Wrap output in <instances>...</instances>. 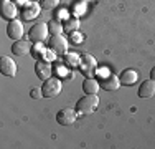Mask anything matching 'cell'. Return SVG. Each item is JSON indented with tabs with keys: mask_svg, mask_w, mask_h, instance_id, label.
Returning a JSON list of instances; mask_svg holds the SVG:
<instances>
[{
	"mask_svg": "<svg viewBox=\"0 0 155 149\" xmlns=\"http://www.w3.org/2000/svg\"><path fill=\"white\" fill-rule=\"evenodd\" d=\"M63 61H64V65L69 66V68H76V66L81 65V57L76 53H69L68 51L66 55H63Z\"/></svg>",
	"mask_w": 155,
	"mask_h": 149,
	"instance_id": "obj_17",
	"label": "cell"
},
{
	"mask_svg": "<svg viewBox=\"0 0 155 149\" xmlns=\"http://www.w3.org/2000/svg\"><path fill=\"white\" fill-rule=\"evenodd\" d=\"M150 78H152V80H155V66L150 70Z\"/></svg>",
	"mask_w": 155,
	"mask_h": 149,
	"instance_id": "obj_24",
	"label": "cell"
},
{
	"mask_svg": "<svg viewBox=\"0 0 155 149\" xmlns=\"http://www.w3.org/2000/svg\"><path fill=\"white\" fill-rule=\"evenodd\" d=\"M63 27H64V32H66V33L78 32V30H79V18H76V17L66 18L64 23H63Z\"/></svg>",
	"mask_w": 155,
	"mask_h": 149,
	"instance_id": "obj_19",
	"label": "cell"
},
{
	"mask_svg": "<svg viewBox=\"0 0 155 149\" xmlns=\"http://www.w3.org/2000/svg\"><path fill=\"white\" fill-rule=\"evenodd\" d=\"M119 80H120V85H124V86H132V85L137 83L139 74H137L135 70L127 68V70H124V71L119 74Z\"/></svg>",
	"mask_w": 155,
	"mask_h": 149,
	"instance_id": "obj_13",
	"label": "cell"
},
{
	"mask_svg": "<svg viewBox=\"0 0 155 149\" xmlns=\"http://www.w3.org/2000/svg\"><path fill=\"white\" fill-rule=\"evenodd\" d=\"M0 15H2V18H5V20H8V22L13 20L18 15L17 5L12 0H2V2H0Z\"/></svg>",
	"mask_w": 155,
	"mask_h": 149,
	"instance_id": "obj_8",
	"label": "cell"
},
{
	"mask_svg": "<svg viewBox=\"0 0 155 149\" xmlns=\"http://www.w3.org/2000/svg\"><path fill=\"white\" fill-rule=\"evenodd\" d=\"M30 96H31V98L33 99H38V98H41V96H43V93H41V88H33L31 89V93H30Z\"/></svg>",
	"mask_w": 155,
	"mask_h": 149,
	"instance_id": "obj_23",
	"label": "cell"
},
{
	"mask_svg": "<svg viewBox=\"0 0 155 149\" xmlns=\"http://www.w3.org/2000/svg\"><path fill=\"white\" fill-rule=\"evenodd\" d=\"M139 98H143V99H147V98H152V96H155V80H145V81H142V85L139 86Z\"/></svg>",
	"mask_w": 155,
	"mask_h": 149,
	"instance_id": "obj_11",
	"label": "cell"
},
{
	"mask_svg": "<svg viewBox=\"0 0 155 149\" xmlns=\"http://www.w3.org/2000/svg\"><path fill=\"white\" fill-rule=\"evenodd\" d=\"M79 66H83V71L84 73H89V76L94 73V70H96V66H97V63H96V60L94 57H91V55H87V53H84L83 57H81V65Z\"/></svg>",
	"mask_w": 155,
	"mask_h": 149,
	"instance_id": "obj_14",
	"label": "cell"
},
{
	"mask_svg": "<svg viewBox=\"0 0 155 149\" xmlns=\"http://www.w3.org/2000/svg\"><path fill=\"white\" fill-rule=\"evenodd\" d=\"M46 51L48 50L43 47V42H38V43H35L31 47V57L35 58V60H45Z\"/></svg>",
	"mask_w": 155,
	"mask_h": 149,
	"instance_id": "obj_18",
	"label": "cell"
},
{
	"mask_svg": "<svg viewBox=\"0 0 155 149\" xmlns=\"http://www.w3.org/2000/svg\"><path fill=\"white\" fill-rule=\"evenodd\" d=\"M35 73L40 80H48L53 73V68H51V61L48 60H36V65H35Z\"/></svg>",
	"mask_w": 155,
	"mask_h": 149,
	"instance_id": "obj_9",
	"label": "cell"
},
{
	"mask_svg": "<svg viewBox=\"0 0 155 149\" xmlns=\"http://www.w3.org/2000/svg\"><path fill=\"white\" fill-rule=\"evenodd\" d=\"M50 50H53L56 55H66L68 53V47H69V40L64 38L63 35H51L48 40Z\"/></svg>",
	"mask_w": 155,
	"mask_h": 149,
	"instance_id": "obj_4",
	"label": "cell"
},
{
	"mask_svg": "<svg viewBox=\"0 0 155 149\" xmlns=\"http://www.w3.org/2000/svg\"><path fill=\"white\" fill-rule=\"evenodd\" d=\"M7 35H8L10 40H21L25 35V28H23V23L17 18L8 22L7 25Z\"/></svg>",
	"mask_w": 155,
	"mask_h": 149,
	"instance_id": "obj_6",
	"label": "cell"
},
{
	"mask_svg": "<svg viewBox=\"0 0 155 149\" xmlns=\"http://www.w3.org/2000/svg\"><path fill=\"white\" fill-rule=\"evenodd\" d=\"M12 53L17 57H23L27 53H31V45L28 40H15L12 45Z\"/></svg>",
	"mask_w": 155,
	"mask_h": 149,
	"instance_id": "obj_12",
	"label": "cell"
},
{
	"mask_svg": "<svg viewBox=\"0 0 155 149\" xmlns=\"http://www.w3.org/2000/svg\"><path fill=\"white\" fill-rule=\"evenodd\" d=\"M30 2H40V0H30Z\"/></svg>",
	"mask_w": 155,
	"mask_h": 149,
	"instance_id": "obj_25",
	"label": "cell"
},
{
	"mask_svg": "<svg viewBox=\"0 0 155 149\" xmlns=\"http://www.w3.org/2000/svg\"><path fill=\"white\" fill-rule=\"evenodd\" d=\"M99 88H101L99 81L93 76H87L86 80L83 81V91L86 93V95H97Z\"/></svg>",
	"mask_w": 155,
	"mask_h": 149,
	"instance_id": "obj_16",
	"label": "cell"
},
{
	"mask_svg": "<svg viewBox=\"0 0 155 149\" xmlns=\"http://www.w3.org/2000/svg\"><path fill=\"white\" fill-rule=\"evenodd\" d=\"M99 85H101V88L106 89V91H117L120 86V80H119V76L109 73V74H106V76L101 78Z\"/></svg>",
	"mask_w": 155,
	"mask_h": 149,
	"instance_id": "obj_10",
	"label": "cell"
},
{
	"mask_svg": "<svg viewBox=\"0 0 155 149\" xmlns=\"http://www.w3.org/2000/svg\"><path fill=\"white\" fill-rule=\"evenodd\" d=\"M99 106V96L97 95H84L76 101V111L79 114H91Z\"/></svg>",
	"mask_w": 155,
	"mask_h": 149,
	"instance_id": "obj_1",
	"label": "cell"
},
{
	"mask_svg": "<svg viewBox=\"0 0 155 149\" xmlns=\"http://www.w3.org/2000/svg\"><path fill=\"white\" fill-rule=\"evenodd\" d=\"M40 10H41V7H40V3L36 2H30L28 5L23 7V20H33L35 17H38L40 15Z\"/></svg>",
	"mask_w": 155,
	"mask_h": 149,
	"instance_id": "obj_15",
	"label": "cell"
},
{
	"mask_svg": "<svg viewBox=\"0 0 155 149\" xmlns=\"http://www.w3.org/2000/svg\"><path fill=\"white\" fill-rule=\"evenodd\" d=\"M68 40H69V43H73V45H81L84 40V35H81L79 32H73V33H69Z\"/></svg>",
	"mask_w": 155,
	"mask_h": 149,
	"instance_id": "obj_22",
	"label": "cell"
},
{
	"mask_svg": "<svg viewBox=\"0 0 155 149\" xmlns=\"http://www.w3.org/2000/svg\"><path fill=\"white\" fill-rule=\"evenodd\" d=\"M78 116H79V113L76 111V108L74 109L73 108H64V109H60L56 113V123L61 126H69L76 121Z\"/></svg>",
	"mask_w": 155,
	"mask_h": 149,
	"instance_id": "obj_5",
	"label": "cell"
},
{
	"mask_svg": "<svg viewBox=\"0 0 155 149\" xmlns=\"http://www.w3.org/2000/svg\"><path fill=\"white\" fill-rule=\"evenodd\" d=\"M61 89H63V83L58 76H50L41 85L43 98H54V96H58L61 93Z\"/></svg>",
	"mask_w": 155,
	"mask_h": 149,
	"instance_id": "obj_2",
	"label": "cell"
},
{
	"mask_svg": "<svg viewBox=\"0 0 155 149\" xmlns=\"http://www.w3.org/2000/svg\"><path fill=\"white\" fill-rule=\"evenodd\" d=\"M0 73L5 74L8 78H13L17 74V63L13 58L7 57V55H2L0 57Z\"/></svg>",
	"mask_w": 155,
	"mask_h": 149,
	"instance_id": "obj_7",
	"label": "cell"
},
{
	"mask_svg": "<svg viewBox=\"0 0 155 149\" xmlns=\"http://www.w3.org/2000/svg\"><path fill=\"white\" fill-rule=\"evenodd\" d=\"M60 5V0H40V7L43 10H54Z\"/></svg>",
	"mask_w": 155,
	"mask_h": 149,
	"instance_id": "obj_21",
	"label": "cell"
},
{
	"mask_svg": "<svg viewBox=\"0 0 155 149\" xmlns=\"http://www.w3.org/2000/svg\"><path fill=\"white\" fill-rule=\"evenodd\" d=\"M48 30H50L51 35H63V32H64V27H63V22L60 20H51L50 23H48Z\"/></svg>",
	"mask_w": 155,
	"mask_h": 149,
	"instance_id": "obj_20",
	"label": "cell"
},
{
	"mask_svg": "<svg viewBox=\"0 0 155 149\" xmlns=\"http://www.w3.org/2000/svg\"><path fill=\"white\" fill-rule=\"evenodd\" d=\"M48 25L43 23V22H38V23H33L30 30H28V38L31 40L33 43H38V42H45L48 38Z\"/></svg>",
	"mask_w": 155,
	"mask_h": 149,
	"instance_id": "obj_3",
	"label": "cell"
}]
</instances>
